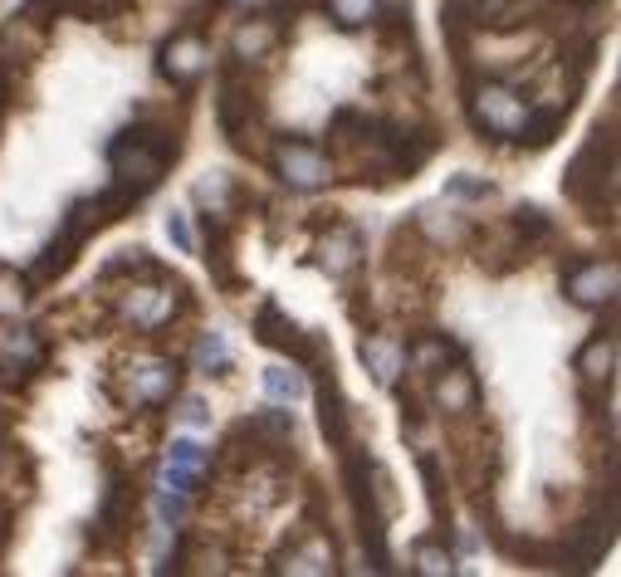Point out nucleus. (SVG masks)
I'll list each match as a JSON object with an SVG mask.
<instances>
[{
    "label": "nucleus",
    "instance_id": "nucleus-27",
    "mask_svg": "<svg viewBox=\"0 0 621 577\" xmlns=\"http://www.w3.org/2000/svg\"><path fill=\"white\" fill-rule=\"evenodd\" d=\"M231 191H235V186H231V177H225V172H211V177L196 181V196L206 201L211 211H225V206H231Z\"/></svg>",
    "mask_w": 621,
    "mask_h": 577
},
{
    "label": "nucleus",
    "instance_id": "nucleus-2",
    "mask_svg": "<svg viewBox=\"0 0 621 577\" xmlns=\"http://www.w3.org/2000/svg\"><path fill=\"white\" fill-rule=\"evenodd\" d=\"M470 118H475V128L490 132V138H518V128H524V118H528V104L510 84H475V94H470Z\"/></svg>",
    "mask_w": 621,
    "mask_h": 577
},
{
    "label": "nucleus",
    "instance_id": "nucleus-8",
    "mask_svg": "<svg viewBox=\"0 0 621 577\" xmlns=\"http://www.w3.org/2000/svg\"><path fill=\"white\" fill-rule=\"evenodd\" d=\"M436 406L446 416H470L480 406V387H475V372L465 362H450L440 367V382H436Z\"/></svg>",
    "mask_w": 621,
    "mask_h": 577
},
{
    "label": "nucleus",
    "instance_id": "nucleus-22",
    "mask_svg": "<svg viewBox=\"0 0 621 577\" xmlns=\"http://www.w3.org/2000/svg\"><path fill=\"white\" fill-rule=\"evenodd\" d=\"M74 250H78V241H69V235H60V241L50 245V250L40 255V265L30 269V279L35 285H50V279H60L64 269H69V259H74Z\"/></svg>",
    "mask_w": 621,
    "mask_h": 577
},
{
    "label": "nucleus",
    "instance_id": "nucleus-14",
    "mask_svg": "<svg viewBox=\"0 0 621 577\" xmlns=\"http://www.w3.org/2000/svg\"><path fill=\"white\" fill-rule=\"evenodd\" d=\"M216 108H221V128H225L235 142L245 147V132H250V128H255V118H259L255 94H250V88H240V84H225V88H221V104H216Z\"/></svg>",
    "mask_w": 621,
    "mask_h": 577
},
{
    "label": "nucleus",
    "instance_id": "nucleus-16",
    "mask_svg": "<svg viewBox=\"0 0 621 577\" xmlns=\"http://www.w3.org/2000/svg\"><path fill=\"white\" fill-rule=\"evenodd\" d=\"M30 484H35V474H30V460L20 456V450H0V509H20L30 500Z\"/></svg>",
    "mask_w": 621,
    "mask_h": 577
},
{
    "label": "nucleus",
    "instance_id": "nucleus-1",
    "mask_svg": "<svg viewBox=\"0 0 621 577\" xmlns=\"http://www.w3.org/2000/svg\"><path fill=\"white\" fill-rule=\"evenodd\" d=\"M176 152V138H162L157 128H128L118 142L108 147V162L113 177H118V191H128L132 201L142 191H152L167 172V157Z\"/></svg>",
    "mask_w": 621,
    "mask_h": 577
},
{
    "label": "nucleus",
    "instance_id": "nucleus-30",
    "mask_svg": "<svg viewBox=\"0 0 621 577\" xmlns=\"http://www.w3.org/2000/svg\"><path fill=\"white\" fill-rule=\"evenodd\" d=\"M416 573L440 577V573H456V563H450V553H440L436 543H421V548H416Z\"/></svg>",
    "mask_w": 621,
    "mask_h": 577
},
{
    "label": "nucleus",
    "instance_id": "nucleus-4",
    "mask_svg": "<svg viewBox=\"0 0 621 577\" xmlns=\"http://www.w3.org/2000/svg\"><path fill=\"white\" fill-rule=\"evenodd\" d=\"M275 167H279V177H285L293 191H319V186H329V177H333V157L323 152V147L303 142V138L279 142L275 147Z\"/></svg>",
    "mask_w": 621,
    "mask_h": 577
},
{
    "label": "nucleus",
    "instance_id": "nucleus-9",
    "mask_svg": "<svg viewBox=\"0 0 621 577\" xmlns=\"http://www.w3.org/2000/svg\"><path fill=\"white\" fill-rule=\"evenodd\" d=\"M176 392V367L172 362H142L128 372V402L132 406H162Z\"/></svg>",
    "mask_w": 621,
    "mask_h": 577
},
{
    "label": "nucleus",
    "instance_id": "nucleus-10",
    "mask_svg": "<svg viewBox=\"0 0 621 577\" xmlns=\"http://www.w3.org/2000/svg\"><path fill=\"white\" fill-rule=\"evenodd\" d=\"M319 265L329 269L333 279L353 275V269L363 265V235H357L353 225H333V231L319 241Z\"/></svg>",
    "mask_w": 621,
    "mask_h": 577
},
{
    "label": "nucleus",
    "instance_id": "nucleus-31",
    "mask_svg": "<svg viewBox=\"0 0 621 577\" xmlns=\"http://www.w3.org/2000/svg\"><path fill=\"white\" fill-rule=\"evenodd\" d=\"M186 500H191V494H176V490H162V494H157V514H162L167 528H176V524L186 519Z\"/></svg>",
    "mask_w": 621,
    "mask_h": 577
},
{
    "label": "nucleus",
    "instance_id": "nucleus-12",
    "mask_svg": "<svg viewBox=\"0 0 621 577\" xmlns=\"http://www.w3.org/2000/svg\"><path fill=\"white\" fill-rule=\"evenodd\" d=\"M255 338H259V343H269V348H285V353H293V357H309L313 348H319L313 338H303V333H299V323L285 319V313H279L275 303H265V309H259Z\"/></svg>",
    "mask_w": 621,
    "mask_h": 577
},
{
    "label": "nucleus",
    "instance_id": "nucleus-23",
    "mask_svg": "<svg viewBox=\"0 0 621 577\" xmlns=\"http://www.w3.org/2000/svg\"><path fill=\"white\" fill-rule=\"evenodd\" d=\"M0 40H6V50H20V54H40V50H44V30H40V20L30 15V10L10 20Z\"/></svg>",
    "mask_w": 621,
    "mask_h": 577
},
{
    "label": "nucleus",
    "instance_id": "nucleus-32",
    "mask_svg": "<svg viewBox=\"0 0 621 577\" xmlns=\"http://www.w3.org/2000/svg\"><path fill=\"white\" fill-rule=\"evenodd\" d=\"M167 235H172L176 250H196V235H191L186 211H172V216H167Z\"/></svg>",
    "mask_w": 621,
    "mask_h": 577
},
{
    "label": "nucleus",
    "instance_id": "nucleus-20",
    "mask_svg": "<svg viewBox=\"0 0 621 577\" xmlns=\"http://www.w3.org/2000/svg\"><path fill=\"white\" fill-rule=\"evenodd\" d=\"M303 392H309V382H303V372L299 367H265V397L269 406H289L293 402H303Z\"/></svg>",
    "mask_w": 621,
    "mask_h": 577
},
{
    "label": "nucleus",
    "instance_id": "nucleus-5",
    "mask_svg": "<svg viewBox=\"0 0 621 577\" xmlns=\"http://www.w3.org/2000/svg\"><path fill=\"white\" fill-rule=\"evenodd\" d=\"M157 70H162L167 84L176 88H191L201 84L211 70V44L196 35V30H182V35H172L162 44V54H157Z\"/></svg>",
    "mask_w": 621,
    "mask_h": 577
},
{
    "label": "nucleus",
    "instance_id": "nucleus-25",
    "mask_svg": "<svg viewBox=\"0 0 621 577\" xmlns=\"http://www.w3.org/2000/svg\"><path fill=\"white\" fill-rule=\"evenodd\" d=\"M406 362H416L421 372H440L450 362V343L446 338H421V343L406 348Z\"/></svg>",
    "mask_w": 621,
    "mask_h": 577
},
{
    "label": "nucleus",
    "instance_id": "nucleus-36",
    "mask_svg": "<svg viewBox=\"0 0 621 577\" xmlns=\"http://www.w3.org/2000/svg\"><path fill=\"white\" fill-rule=\"evenodd\" d=\"M225 6H245V0H225Z\"/></svg>",
    "mask_w": 621,
    "mask_h": 577
},
{
    "label": "nucleus",
    "instance_id": "nucleus-26",
    "mask_svg": "<svg viewBox=\"0 0 621 577\" xmlns=\"http://www.w3.org/2000/svg\"><path fill=\"white\" fill-rule=\"evenodd\" d=\"M329 10L343 30H363L367 20L377 15V0H329Z\"/></svg>",
    "mask_w": 621,
    "mask_h": 577
},
{
    "label": "nucleus",
    "instance_id": "nucleus-19",
    "mask_svg": "<svg viewBox=\"0 0 621 577\" xmlns=\"http://www.w3.org/2000/svg\"><path fill=\"white\" fill-rule=\"evenodd\" d=\"M275 44H279V20H245L235 30V54L240 60H265V54H275Z\"/></svg>",
    "mask_w": 621,
    "mask_h": 577
},
{
    "label": "nucleus",
    "instance_id": "nucleus-11",
    "mask_svg": "<svg viewBox=\"0 0 621 577\" xmlns=\"http://www.w3.org/2000/svg\"><path fill=\"white\" fill-rule=\"evenodd\" d=\"M211 470V456L196 446V440H176L172 446V460H167L162 470V490H176V494H191L196 490V480Z\"/></svg>",
    "mask_w": 621,
    "mask_h": 577
},
{
    "label": "nucleus",
    "instance_id": "nucleus-28",
    "mask_svg": "<svg viewBox=\"0 0 621 577\" xmlns=\"http://www.w3.org/2000/svg\"><path fill=\"white\" fill-rule=\"evenodd\" d=\"M54 6H64L78 20H108V15H118L128 0H54Z\"/></svg>",
    "mask_w": 621,
    "mask_h": 577
},
{
    "label": "nucleus",
    "instance_id": "nucleus-15",
    "mask_svg": "<svg viewBox=\"0 0 621 577\" xmlns=\"http://www.w3.org/2000/svg\"><path fill=\"white\" fill-rule=\"evenodd\" d=\"M612 543V509H607V519H587V524L572 534V543H568V568H592L597 558H602V548Z\"/></svg>",
    "mask_w": 621,
    "mask_h": 577
},
{
    "label": "nucleus",
    "instance_id": "nucleus-34",
    "mask_svg": "<svg viewBox=\"0 0 621 577\" xmlns=\"http://www.w3.org/2000/svg\"><path fill=\"white\" fill-rule=\"evenodd\" d=\"M182 421H186V426H206V421H211L206 402H201V397H186V402H182Z\"/></svg>",
    "mask_w": 621,
    "mask_h": 577
},
{
    "label": "nucleus",
    "instance_id": "nucleus-35",
    "mask_svg": "<svg viewBox=\"0 0 621 577\" xmlns=\"http://www.w3.org/2000/svg\"><path fill=\"white\" fill-rule=\"evenodd\" d=\"M6 94H10V84H6V70H0V108H6Z\"/></svg>",
    "mask_w": 621,
    "mask_h": 577
},
{
    "label": "nucleus",
    "instance_id": "nucleus-24",
    "mask_svg": "<svg viewBox=\"0 0 621 577\" xmlns=\"http://www.w3.org/2000/svg\"><path fill=\"white\" fill-rule=\"evenodd\" d=\"M191 362H196V372H225V367H231V338H225V333H206L196 343V353H191Z\"/></svg>",
    "mask_w": 621,
    "mask_h": 577
},
{
    "label": "nucleus",
    "instance_id": "nucleus-18",
    "mask_svg": "<svg viewBox=\"0 0 621 577\" xmlns=\"http://www.w3.org/2000/svg\"><path fill=\"white\" fill-rule=\"evenodd\" d=\"M319 397H323V431L333 436L338 450H347V446H353V436H347V402H343V392H338L333 372H323Z\"/></svg>",
    "mask_w": 621,
    "mask_h": 577
},
{
    "label": "nucleus",
    "instance_id": "nucleus-13",
    "mask_svg": "<svg viewBox=\"0 0 621 577\" xmlns=\"http://www.w3.org/2000/svg\"><path fill=\"white\" fill-rule=\"evenodd\" d=\"M363 362L372 367V377H377L382 387H397V377L406 367V343H397L392 333H367L363 338Z\"/></svg>",
    "mask_w": 621,
    "mask_h": 577
},
{
    "label": "nucleus",
    "instance_id": "nucleus-33",
    "mask_svg": "<svg viewBox=\"0 0 621 577\" xmlns=\"http://www.w3.org/2000/svg\"><path fill=\"white\" fill-rule=\"evenodd\" d=\"M450 196H490V181H475V177H456L450 181Z\"/></svg>",
    "mask_w": 621,
    "mask_h": 577
},
{
    "label": "nucleus",
    "instance_id": "nucleus-17",
    "mask_svg": "<svg viewBox=\"0 0 621 577\" xmlns=\"http://www.w3.org/2000/svg\"><path fill=\"white\" fill-rule=\"evenodd\" d=\"M617 372V338H592L578 353V377L587 387H607Z\"/></svg>",
    "mask_w": 621,
    "mask_h": 577
},
{
    "label": "nucleus",
    "instance_id": "nucleus-29",
    "mask_svg": "<svg viewBox=\"0 0 621 577\" xmlns=\"http://www.w3.org/2000/svg\"><path fill=\"white\" fill-rule=\"evenodd\" d=\"M20 309H25V285H20L15 275H6V269H0V319H15Z\"/></svg>",
    "mask_w": 621,
    "mask_h": 577
},
{
    "label": "nucleus",
    "instance_id": "nucleus-21",
    "mask_svg": "<svg viewBox=\"0 0 621 577\" xmlns=\"http://www.w3.org/2000/svg\"><path fill=\"white\" fill-rule=\"evenodd\" d=\"M285 573H338V563H333V548L323 538H313V543H303V548H293L285 563H279Z\"/></svg>",
    "mask_w": 621,
    "mask_h": 577
},
{
    "label": "nucleus",
    "instance_id": "nucleus-7",
    "mask_svg": "<svg viewBox=\"0 0 621 577\" xmlns=\"http://www.w3.org/2000/svg\"><path fill=\"white\" fill-rule=\"evenodd\" d=\"M44 367V348H40V338L30 333V328H15V333L6 338V348H0V382H30L35 372Z\"/></svg>",
    "mask_w": 621,
    "mask_h": 577
},
{
    "label": "nucleus",
    "instance_id": "nucleus-6",
    "mask_svg": "<svg viewBox=\"0 0 621 577\" xmlns=\"http://www.w3.org/2000/svg\"><path fill=\"white\" fill-rule=\"evenodd\" d=\"M563 289H568V299L582 303V309H612L617 289H621V269H617V259H582V265L568 269Z\"/></svg>",
    "mask_w": 621,
    "mask_h": 577
},
{
    "label": "nucleus",
    "instance_id": "nucleus-3",
    "mask_svg": "<svg viewBox=\"0 0 621 577\" xmlns=\"http://www.w3.org/2000/svg\"><path fill=\"white\" fill-rule=\"evenodd\" d=\"M186 303V293L182 285H128V293L118 299V319L122 323H132V328H142V333H157L162 323H172L176 319V309Z\"/></svg>",
    "mask_w": 621,
    "mask_h": 577
}]
</instances>
